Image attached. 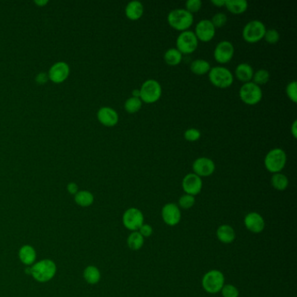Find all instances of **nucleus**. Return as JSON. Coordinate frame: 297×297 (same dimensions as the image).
I'll return each mask as SVG.
<instances>
[{
    "label": "nucleus",
    "instance_id": "4be33fe9",
    "mask_svg": "<svg viewBox=\"0 0 297 297\" xmlns=\"http://www.w3.org/2000/svg\"><path fill=\"white\" fill-rule=\"evenodd\" d=\"M225 7L230 13L239 15L246 12L249 7V4L246 0H226Z\"/></svg>",
    "mask_w": 297,
    "mask_h": 297
},
{
    "label": "nucleus",
    "instance_id": "a19ab883",
    "mask_svg": "<svg viewBox=\"0 0 297 297\" xmlns=\"http://www.w3.org/2000/svg\"><path fill=\"white\" fill-rule=\"evenodd\" d=\"M78 189H79L78 185H77L76 183H74V182H71V183H69V184L67 185V190H68V192H69L70 194H72V195H76L77 193L79 192L78 191Z\"/></svg>",
    "mask_w": 297,
    "mask_h": 297
},
{
    "label": "nucleus",
    "instance_id": "423d86ee",
    "mask_svg": "<svg viewBox=\"0 0 297 297\" xmlns=\"http://www.w3.org/2000/svg\"><path fill=\"white\" fill-rule=\"evenodd\" d=\"M141 97L142 102L153 104L158 101L162 94V87L156 80H147L141 85Z\"/></svg>",
    "mask_w": 297,
    "mask_h": 297
},
{
    "label": "nucleus",
    "instance_id": "7ed1b4c3",
    "mask_svg": "<svg viewBox=\"0 0 297 297\" xmlns=\"http://www.w3.org/2000/svg\"><path fill=\"white\" fill-rule=\"evenodd\" d=\"M287 163V154L281 148L276 147L271 149L267 154L264 159V166L268 172L272 173L281 172L284 168Z\"/></svg>",
    "mask_w": 297,
    "mask_h": 297
},
{
    "label": "nucleus",
    "instance_id": "dca6fc26",
    "mask_svg": "<svg viewBox=\"0 0 297 297\" xmlns=\"http://www.w3.org/2000/svg\"><path fill=\"white\" fill-rule=\"evenodd\" d=\"M70 74V67L65 62L55 63L50 68L48 77L53 83L61 84L67 80Z\"/></svg>",
    "mask_w": 297,
    "mask_h": 297
},
{
    "label": "nucleus",
    "instance_id": "72a5a7b5",
    "mask_svg": "<svg viewBox=\"0 0 297 297\" xmlns=\"http://www.w3.org/2000/svg\"><path fill=\"white\" fill-rule=\"evenodd\" d=\"M264 39L268 44H276L279 39H280V33L276 31L275 29H268L266 30L265 34H264Z\"/></svg>",
    "mask_w": 297,
    "mask_h": 297
},
{
    "label": "nucleus",
    "instance_id": "5701e85b",
    "mask_svg": "<svg viewBox=\"0 0 297 297\" xmlns=\"http://www.w3.org/2000/svg\"><path fill=\"white\" fill-rule=\"evenodd\" d=\"M19 259L25 265H32L36 260V251L30 245H25L19 249Z\"/></svg>",
    "mask_w": 297,
    "mask_h": 297
},
{
    "label": "nucleus",
    "instance_id": "7c9ffc66",
    "mask_svg": "<svg viewBox=\"0 0 297 297\" xmlns=\"http://www.w3.org/2000/svg\"><path fill=\"white\" fill-rule=\"evenodd\" d=\"M270 78V74L268 70L266 69H259L254 73L253 75L252 82L256 84L257 86H261L268 83Z\"/></svg>",
    "mask_w": 297,
    "mask_h": 297
},
{
    "label": "nucleus",
    "instance_id": "c85d7f7f",
    "mask_svg": "<svg viewBox=\"0 0 297 297\" xmlns=\"http://www.w3.org/2000/svg\"><path fill=\"white\" fill-rule=\"evenodd\" d=\"M128 245L133 250H140L144 245V237L138 231H134L128 236Z\"/></svg>",
    "mask_w": 297,
    "mask_h": 297
},
{
    "label": "nucleus",
    "instance_id": "ea45409f",
    "mask_svg": "<svg viewBox=\"0 0 297 297\" xmlns=\"http://www.w3.org/2000/svg\"><path fill=\"white\" fill-rule=\"evenodd\" d=\"M48 79H49V77H48L47 74H45V73H40V74H38L37 77H36V81L38 84L42 85V84L46 83Z\"/></svg>",
    "mask_w": 297,
    "mask_h": 297
},
{
    "label": "nucleus",
    "instance_id": "393cba45",
    "mask_svg": "<svg viewBox=\"0 0 297 297\" xmlns=\"http://www.w3.org/2000/svg\"><path fill=\"white\" fill-rule=\"evenodd\" d=\"M74 200H75L77 204L80 205V207L86 208V207H89L93 204L94 197L91 192L82 190V191H79L74 196Z\"/></svg>",
    "mask_w": 297,
    "mask_h": 297
},
{
    "label": "nucleus",
    "instance_id": "2eb2a0df",
    "mask_svg": "<svg viewBox=\"0 0 297 297\" xmlns=\"http://www.w3.org/2000/svg\"><path fill=\"white\" fill-rule=\"evenodd\" d=\"M161 217L166 225L173 227L179 224L182 219V213L178 205L174 203H167L161 210Z\"/></svg>",
    "mask_w": 297,
    "mask_h": 297
},
{
    "label": "nucleus",
    "instance_id": "bb28decb",
    "mask_svg": "<svg viewBox=\"0 0 297 297\" xmlns=\"http://www.w3.org/2000/svg\"><path fill=\"white\" fill-rule=\"evenodd\" d=\"M271 184L278 191H284L288 187V179L283 173L276 172L272 175Z\"/></svg>",
    "mask_w": 297,
    "mask_h": 297
},
{
    "label": "nucleus",
    "instance_id": "6ab92c4d",
    "mask_svg": "<svg viewBox=\"0 0 297 297\" xmlns=\"http://www.w3.org/2000/svg\"><path fill=\"white\" fill-rule=\"evenodd\" d=\"M126 16L130 20H138L144 14V6L141 1L134 0L127 5L125 9Z\"/></svg>",
    "mask_w": 297,
    "mask_h": 297
},
{
    "label": "nucleus",
    "instance_id": "37998d69",
    "mask_svg": "<svg viewBox=\"0 0 297 297\" xmlns=\"http://www.w3.org/2000/svg\"><path fill=\"white\" fill-rule=\"evenodd\" d=\"M225 2H226V0H212L211 1V3L217 7H225Z\"/></svg>",
    "mask_w": 297,
    "mask_h": 297
},
{
    "label": "nucleus",
    "instance_id": "ddd939ff",
    "mask_svg": "<svg viewBox=\"0 0 297 297\" xmlns=\"http://www.w3.org/2000/svg\"><path fill=\"white\" fill-rule=\"evenodd\" d=\"M194 173L199 177H208L214 173L215 171V164L214 160L207 157H200L193 163Z\"/></svg>",
    "mask_w": 297,
    "mask_h": 297
},
{
    "label": "nucleus",
    "instance_id": "f3484780",
    "mask_svg": "<svg viewBox=\"0 0 297 297\" xmlns=\"http://www.w3.org/2000/svg\"><path fill=\"white\" fill-rule=\"evenodd\" d=\"M244 225L251 233H260L265 228V220L259 213L251 212L244 218Z\"/></svg>",
    "mask_w": 297,
    "mask_h": 297
},
{
    "label": "nucleus",
    "instance_id": "a878e982",
    "mask_svg": "<svg viewBox=\"0 0 297 297\" xmlns=\"http://www.w3.org/2000/svg\"><path fill=\"white\" fill-rule=\"evenodd\" d=\"M210 63L205 60H195L190 65V70L197 75L208 74L210 71Z\"/></svg>",
    "mask_w": 297,
    "mask_h": 297
},
{
    "label": "nucleus",
    "instance_id": "e433bc0d",
    "mask_svg": "<svg viewBox=\"0 0 297 297\" xmlns=\"http://www.w3.org/2000/svg\"><path fill=\"white\" fill-rule=\"evenodd\" d=\"M184 138L186 141L195 142L201 138V132L197 128H189L184 133Z\"/></svg>",
    "mask_w": 297,
    "mask_h": 297
},
{
    "label": "nucleus",
    "instance_id": "f704fd0d",
    "mask_svg": "<svg viewBox=\"0 0 297 297\" xmlns=\"http://www.w3.org/2000/svg\"><path fill=\"white\" fill-rule=\"evenodd\" d=\"M220 292L223 297H239V289L232 284H224Z\"/></svg>",
    "mask_w": 297,
    "mask_h": 297
},
{
    "label": "nucleus",
    "instance_id": "f257e3e1",
    "mask_svg": "<svg viewBox=\"0 0 297 297\" xmlns=\"http://www.w3.org/2000/svg\"><path fill=\"white\" fill-rule=\"evenodd\" d=\"M57 271V267L54 262L51 260H42L32 266V268H26V274H31L36 281L39 282H46L54 277Z\"/></svg>",
    "mask_w": 297,
    "mask_h": 297
},
{
    "label": "nucleus",
    "instance_id": "aec40b11",
    "mask_svg": "<svg viewBox=\"0 0 297 297\" xmlns=\"http://www.w3.org/2000/svg\"><path fill=\"white\" fill-rule=\"evenodd\" d=\"M216 235L220 243L229 244L235 239V231L230 225L223 224L218 227Z\"/></svg>",
    "mask_w": 297,
    "mask_h": 297
},
{
    "label": "nucleus",
    "instance_id": "1a4fd4ad",
    "mask_svg": "<svg viewBox=\"0 0 297 297\" xmlns=\"http://www.w3.org/2000/svg\"><path fill=\"white\" fill-rule=\"evenodd\" d=\"M198 44V38H196L195 32L190 30L181 32L176 38V49L181 51L182 54L193 53L196 51Z\"/></svg>",
    "mask_w": 297,
    "mask_h": 297
},
{
    "label": "nucleus",
    "instance_id": "cd10ccee",
    "mask_svg": "<svg viewBox=\"0 0 297 297\" xmlns=\"http://www.w3.org/2000/svg\"><path fill=\"white\" fill-rule=\"evenodd\" d=\"M100 272L95 266H88L84 271V278L89 284H97L100 280Z\"/></svg>",
    "mask_w": 297,
    "mask_h": 297
},
{
    "label": "nucleus",
    "instance_id": "412c9836",
    "mask_svg": "<svg viewBox=\"0 0 297 297\" xmlns=\"http://www.w3.org/2000/svg\"><path fill=\"white\" fill-rule=\"evenodd\" d=\"M254 69L249 63H241L237 66L234 71L235 77L238 80L243 81L244 83L249 82L252 80L253 75H254Z\"/></svg>",
    "mask_w": 297,
    "mask_h": 297
},
{
    "label": "nucleus",
    "instance_id": "79ce46f5",
    "mask_svg": "<svg viewBox=\"0 0 297 297\" xmlns=\"http://www.w3.org/2000/svg\"><path fill=\"white\" fill-rule=\"evenodd\" d=\"M290 131L293 137L295 139L297 137V121H294L293 122V124L291 126Z\"/></svg>",
    "mask_w": 297,
    "mask_h": 297
},
{
    "label": "nucleus",
    "instance_id": "2f4dec72",
    "mask_svg": "<svg viewBox=\"0 0 297 297\" xmlns=\"http://www.w3.org/2000/svg\"><path fill=\"white\" fill-rule=\"evenodd\" d=\"M195 204V196L190 195H182L179 199V206L183 209H189L193 208Z\"/></svg>",
    "mask_w": 297,
    "mask_h": 297
},
{
    "label": "nucleus",
    "instance_id": "4468645a",
    "mask_svg": "<svg viewBox=\"0 0 297 297\" xmlns=\"http://www.w3.org/2000/svg\"><path fill=\"white\" fill-rule=\"evenodd\" d=\"M182 185L185 194L195 196L201 193L203 183L201 177L194 172H190L183 178Z\"/></svg>",
    "mask_w": 297,
    "mask_h": 297
},
{
    "label": "nucleus",
    "instance_id": "f8f14e48",
    "mask_svg": "<svg viewBox=\"0 0 297 297\" xmlns=\"http://www.w3.org/2000/svg\"><path fill=\"white\" fill-rule=\"evenodd\" d=\"M216 29L209 19H202L195 26V34L198 40L209 42L214 38Z\"/></svg>",
    "mask_w": 297,
    "mask_h": 297
},
{
    "label": "nucleus",
    "instance_id": "39448f33",
    "mask_svg": "<svg viewBox=\"0 0 297 297\" xmlns=\"http://www.w3.org/2000/svg\"><path fill=\"white\" fill-rule=\"evenodd\" d=\"M208 79L212 85L219 88H227L233 82L232 72L227 67L220 66L211 67L210 71L208 72Z\"/></svg>",
    "mask_w": 297,
    "mask_h": 297
},
{
    "label": "nucleus",
    "instance_id": "a211bd4d",
    "mask_svg": "<svg viewBox=\"0 0 297 297\" xmlns=\"http://www.w3.org/2000/svg\"><path fill=\"white\" fill-rule=\"evenodd\" d=\"M97 117H98L99 122L104 125L105 127L112 128V127H114L118 124V112H116L114 109L108 107V106H104V107L99 109L98 113H97Z\"/></svg>",
    "mask_w": 297,
    "mask_h": 297
},
{
    "label": "nucleus",
    "instance_id": "473e14b6",
    "mask_svg": "<svg viewBox=\"0 0 297 297\" xmlns=\"http://www.w3.org/2000/svg\"><path fill=\"white\" fill-rule=\"evenodd\" d=\"M227 21V15L223 13H218L216 14H214L212 19H211V22L214 25L215 29L223 27L226 25Z\"/></svg>",
    "mask_w": 297,
    "mask_h": 297
},
{
    "label": "nucleus",
    "instance_id": "b1692460",
    "mask_svg": "<svg viewBox=\"0 0 297 297\" xmlns=\"http://www.w3.org/2000/svg\"><path fill=\"white\" fill-rule=\"evenodd\" d=\"M164 61L166 64L172 67L178 66L182 62V53L176 48H169L166 50L164 54Z\"/></svg>",
    "mask_w": 297,
    "mask_h": 297
},
{
    "label": "nucleus",
    "instance_id": "c9c22d12",
    "mask_svg": "<svg viewBox=\"0 0 297 297\" xmlns=\"http://www.w3.org/2000/svg\"><path fill=\"white\" fill-rule=\"evenodd\" d=\"M286 93L288 99L294 103L297 102V83L295 80H293L287 84L286 86Z\"/></svg>",
    "mask_w": 297,
    "mask_h": 297
},
{
    "label": "nucleus",
    "instance_id": "4c0bfd02",
    "mask_svg": "<svg viewBox=\"0 0 297 297\" xmlns=\"http://www.w3.org/2000/svg\"><path fill=\"white\" fill-rule=\"evenodd\" d=\"M185 6V9L193 14V13H197L201 9L202 2L201 0H188L186 2Z\"/></svg>",
    "mask_w": 297,
    "mask_h": 297
},
{
    "label": "nucleus",
    "instance_id": "58836bf2",
    "mask_svg": "<svg viewBox=\"0 0 297 297\" xmlns=\"http://www.w3.org/2000/svg\"><path fill=\"white\" fill-rule=\"evenodd\" d=\"M138 232L141 233V235H142L144 238L149 237L153 234V227H151L149 224L144 223L143 225L139 228Z\"/></svg>",
    "mask_w": 297,
    "mask_h": 297
},
{
    "label": "nucleus",
    "instance_id": "0eeeda50",
    "mask_svg": "<svg viewBox=\"0 0 297 297\" xmlns=\"http://www.w3.org/2000/svg\"><path fill=\"white\" fill-rule=\"evenodd\" d=\"M266 30L265 25L262 21L251 20L243 27V39L250 44L257 43L264 38Z\"/></svg>",
    "mask_w": 297,
    "mask_h": 297
},
{
    "label": "nucleus",
    "instance_id": "c03bdc74",
    "mask_svg": "<svg viewBox=\"0 0 297 297\" xmlns=\"http://www.w3.org/2000/svg\"><path fill=\"white\" fill-rule=\"evenodd\" d=\"M36 5H38V7H44L48 3L47 0H41V1H34Z\"/></svg>",
    "mask_w": 297,
    "mask_h": 297
},
{
    "label": "nucleus",
    "instance_id": "9b49d317",
    "mask_svg": "<svg viewBox=\"0 0 297 297\" xmlns=\"http://www.w3.org/2000/svg\"><path fill=\"white\" fill-rule=\"evenodd\" d=\"M234 54V47L230 41L222 40L219 42L214 50V60L220 64H227Z\"/></svg>",
    "mask_w": 297,
    "mask_h": 297
},
{
    "label": "nucleus",
    "instance_id": "a18cd8bd",
    "mask_svg": "<svg viewBox=\"0 0 297 297\" xmlns=\"http://www.w3.org/2000/svg\"><path fill=\"white\" fill-rule=\"evenodd\" d=\"M133 97H135V98H140L141 97L140 89H134L133 91Z\"/></svg>",
    "mask_w": 297,
    "mask_h": 297
},
{
    "label": "nucleus",
    "instance_id": "f03ea898",
    "mask_svg": "<svg viewBox=\"0 0 297 297\" xmlns=\"http://www.w3.org/2000/svg\"><path fill=\"white\" fill-rule=\"evenodd\" d=\"M167 22L176 31L185 32L194 23V14L183 8L172 10L167 15Z\"/></svg>",
    "mask_w": 297,
    "mask_h": 297
},
{
    "label": "nucleus",
    "instance_id": "20e7f679",
    "mask_svg": "<svg viewBox=\"0 0 297 297\" xmlns=\"http://www.w3.org/2000/svg\"><path fill=\"white\" fill-rule=\"evenodd\" d=\"M201 284L206 292L209 294H217L225 284V276L220 270L212 269L203 275Z\"/></svg>",
    "mask_w": 297,
    "mask_h": 297
},
{
    "label": "nucleus",
    "instance_id": "c756f323",
    "mask_svg": "<svg viewBox=\"0 0 297 297\" xmlns=\"http://www.w3.org/2000/svg\"><path fill=\"white\" fill-rule=\"evenodd\" d=\"M142 101L140 98H135L132 96L131 98H128L126 102H125L124 107L125 110L128 112V113H136L141 110V106H142Z\"/></svg>",
    "mask_w": 297,
    "mask_h": 297
},
{
    "label": "nucleus",
    "instance_id": "9d476101",
    "mask_svg": "<svg viewBox=\"0 0 297 297\" xmlns=\"http://www.w3.org/2000/svg\"><path fill=\"white\" fill-rule=\"evenodd\" d=\"M122 221L126 228L133 232L138 231L144 224L143 213L137 208H128L125 211Z\"/></svg>",
    "mask_w": 297,
    "mask_h": 297
},
{
    "label": "nucleus",
    "instance_id": "6e6552de",
    "mask_svg": "<svg viewBox=\"0 0 297 297\" xmlns=\"http://www.w3.org/2000/svg\"><path fill=\"white\" fill-rule=\"evenodd\" d=\"M239 96L240 99L247 105H255L262 100V88L252 81H249L241 86Z\"/></svg>",
    "mask_w": 297,
    "mask_h": 297
}]
</instances>
